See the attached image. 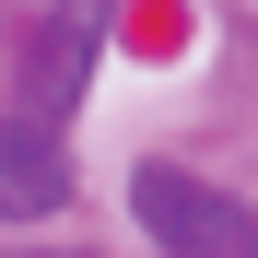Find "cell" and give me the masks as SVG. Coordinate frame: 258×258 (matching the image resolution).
Masks as SVG:
<instances>
[{"label": "cell", "instance_id": "6da1fadb", "mask_svg": "<svg viewBox=\"0 0 258 258\" xmlns=\"http://www.w3.org/2000/svg\"><path fill=\"white\" fill-rule=\"evenodd\" d=\"M129 200H141L153 246H176V258H258V235L223 211V188L176 176V164H141V176H129Z\"/></svg>", "mask_w": 258, "mask_h": 258}]
</instances>
